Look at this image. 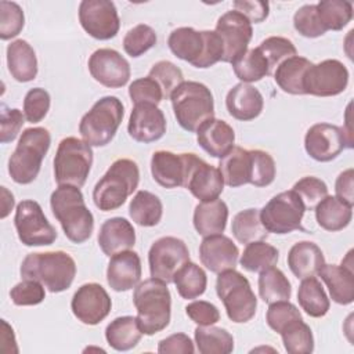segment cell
Listing matches in <instances>:
<instances>
[{"instance_id": "6da1fadb", "label": "cell", "mask_w": 354, "mask_h": 354, "mask_svg": "<svg viewBox=\"0 0 354 354\" xmlns=\"http://www.w3.org/2000/svg\"><path fill=\"white\" fill-rule=\"evenodd\" d=\"M53 214L59 221L65 236L73 243L87 241L94 230V217L84 202L80 188L58 185L50 196Z\"/></svg>"}, {"instance_id": "7a4b0ae2", "label": "cell", "mask_w": 354, "mask_h": 354, "mask_svg": "<svg viewBox=\"0 0 354 354\" xmlns=\"http://www.w3.org/2000/svg\"><path fill=\"white\" fill-rule=\"evenodd\" d=\"M133 303L137 321L144 335L152 336L163 330L171 317V295L167 283L158 278H148L134 288Z\"/></svg>"}, {"instance_id": "3957f363", "label": "cell", "mask_w": 354, "mask_h": 354, "mask_svg": "<svg viewBox=\"0 0 354 354\" xmlns=\"http://www.w3.org/2000/svg\"><path fill=\"white\" fill-rule=\"evenodd\" d=\"M170 51L195 68H209L223 59L224 44L216 30H196L189 26L174 29L167 39Z\"/></svg>"}, {"instance_id": "277c9868", "label": "cell", "mask_w": 354, "mask_h": 354, "mask_svg": "<svg viewBox=\"0 0 354 354\" xmlns=\"http://www.w3.org/2000/svg\"><path fill=\"white\" fill-rule=\"evenodd\" d=\"M19 272L24 279L39 281L51 293H59L71 288L76 275V263L62 250L29 253L22 260Z\"/></svg>"}, {"instance_id": "5b68a950", "label": "cell", "mask_w": 354, "mask_h": 354, "mask_svg": "<svg viewBox=\"0 0 354 354\" xmlns=\"http://www.w3.org/2000/svg\"><path fill=\"white\" fill-rule=\"evenodd\" d=\"M140 169L131 159L115 160L93 189L94 205L102 212L119 209L137 189Z\"/></svg>"}, {"instance_id": "8992f818", "label": "cell", "mask_w": 354, "mask_h": 354, "mask_svg": "<svg viewBox=\"0 0 354 354\" xmlns=\"http://www.w3.org/2000/svg\"><path fill=\"white\" fill-rule=\"evenodd\" d=\"M170 100L178 124L187 131H198L206 120L214 118L213 94L201 82H183L173 90Z\"/></svg>"}, {"instance_id": "52a82bcc", "label": "cell", "mask_w": 354, "mask_h": 354, "mask_svg": "<svg viewBox=\"0 0 354 354\" xmlns=\"http://www.w3.org/2000/svg\"><path fill=\"white\" fill-rule=\"evenodd\" d=\"M51 136L44 127L25 129L8 159V173L17 184H30L39 174L50 148Z\"/></svg>"}, {"instance_id": "ba28073f", "label": "cell", "mask_w": 354, "mask_h": 354, "mask_svg": "<svg viewBox=\"0 0 354 354\" xmlns=\"http://www.w3.org/2000/svg\"><path fill=\"white\" fill-rule=\"evenodd\" d=\"M124 115L122 101L115 95H105L94 102L83 115L79 133L90 147H105L115 137Z\"/></svg>"}, {"instance_id": "9c48e42d", "label": "cell", "mask_w": 354, "mask_h": 354, "mask_svg": "<svg viewBox=\"0 0 354 354\" xmlns=\"http://www.w3.org/2000/svg\"><path fill=\"white\" fill-rule=\"evenodd\" d=\"M93 165L91 147L76 137H66L58 144L54 156V178L58 185L83 187Z\"/></svg>"}, {"instance_id": "30bf717a", "label": "cell", "mask_w": 354, "mask_h": 354, "mask_svg": "<svg viewBox=\"0 0 354 354\" xmlns=\"http://www.w3.org/2000/svg\"><path fill=\"white\" fill-rule=\"evenodd\" d=\"M216 292L232 322L245 324L254 317L257 297L248 278L241 272L235 270L220 272L216 281Z\"/></svg>"}, {"instance_id": "8fae6325", "label": "cell", "mask_w": 354, "mask_h": 354, "mask_svg": "<svg viewBox=\"0 0 354 354\" xmlns=\"http://www.w3.org/2000/svg\"><path fill=\"white\" fill-rule=\"evenodd\" d=\"M304 212L306 206L303 201L290 189L272 196L260 210V218L267 232L282 235L301 230Z\"/></svg>"}, {"instance_id": "7c38bea8", "label": "cell", "mask_w": 354, "mask_h": 354, "mask_svg": "<svg viewBox=\"0 0 354 354\" xmlns=\"http://www.w3.org/2000/svg\"><path fill=\"white\" fill-rule=\"evenodd\" d=\"M14 224L19 241L26 246H47L57 239L55 228L36 201L25 199L18 203Z\"/></svg>"}, {"instance_id": "4fadbf2b", "label": "cell", "mask_w": 354, "mask_h": 354, "mask_svg": "<svg viewBox=\"0 0 354 354\" xmlns=\"http://www.w3.org/2000/svg\"><path fill=\"white\" fill-rule=\"evenodd\" d=\"M304 148L314 160L330 162L343 149L353 148V137L344 127L330 123H315L306 133Z\"/></svg>"}, {"instance_id": "5bb4252c", "label": "cell", "mask_w": 354, "mask_h": 354, "mask_svg": "<svg viewBox=\"0 0 354 354\" xmlns=\"http://www.w3.org/2000/svg\"><path fill=\"white\" fill-rule=\"evenodd\" d=\"M187 261H189V250L185 242L176 236L156 239L148 252L151 277L166 283L173 282L174 274Z\"/></svg>"}, {"instance_id": "9a60e30c", "label": "cell", "mask_w": 354, "mask_h": 354, "mask_svg": "<svg viewBox=\"0 0 354 354\" xmlns=\"http://www.w3.org/2000/svg\"><path fill=\"white\" fill-rule=\"evenodd\" d=\"M348 71L339 59H324L311 64L303 79L304 94L317 97H333L346 90Z\"/></svg>"}, {"instance_id": "2e32d148", "label": "cell", "mask_w": 354, "mask_h": 354, "mask_svg": "<svg viewBox=\"0 0 354 354\" xmlns=\"http://www.w3.org/2000/svg\"><path fill=\"white\" fill-rule=\"evenodd\" d=\"M79 22L97 40L115 37L120 28L118 10L111 0H83L79 6Z\"/></svg>"}, {"instance_id": "e0dca14e", "label": "cell", "mask_w": 354, "mask_h": 354, "mask_svg": "<svg viewBox=\"0 0 354 354\" xmlns=\"http://www.w3.org/2000/svg\"><path fill=\"white\" fill-rule=\"evenodd\" d=\"M216 33L221 37L224 44V55L221 61L232 64L248 50L253 29L250 21L245 15L231 10L217 19Z\"/></svg>"}, {"instance_id": "ac0fdd59", "label": "cell", "mask_w": 354, "mask_h": 354, "mask_svg": "<svg viewBox=\"0 0 354 354\" xmlns=\"http://www.w3.org/2000/svg\"><path fill=\"white\" fill-rule=\"evenodd\" d=\"M184 188L201 202L214 201L224 189V178L218 167L206 163L195 153H188V171Z\"/></svg>"}, {"instance_id": "d6986e66", "label": "cell", "mask_w": 354, "mask_h": 354, "mask_svg": "<svg viewBox=\"0 0 354 354\" xmlns=\"http://www.w3.org/2000/svg\"><path fill=\"white\" fill-rule=\"evenodd\" d=\"M87 65L93 79L109 88L123 87L130 79L129 61L113 48L95 50Z\"/></svg>"}, {"instance_id": "ffe728a7", "label": "cell", "mask_w": 354, "mask_h": 354, "mask_svg": "<svg viewBox=\"0 0 354 354\" xmlns=\"http://www.w3.org/2000/svg\"><path fill=\"white\" fill-rule=\"evenodd\" d=\"M112 301L108 292L95 282L82 285L73 295L71 308L73 315L86 325H97L111 313Z\"/></svg>"}, {"instance_id": "44dd1931", "label": "cell", "mask_w": 354, "mask_h": 354, "mask_svg": "<svg viewBox=\"0 0 354 354\" xmlns=\"http://www.w3.org/2000/svg\"><path fill=\"white\" fill-rule=\"evenodd\" d=\"M127 131L137 142L158 141L166 133L165 115L153 104H136L129 118Z\"/></svg>"}, {"instance_id": "7402d4cb", "label": "cell", "mask_w": 354, "mask_h": 354, "mask_svg": "<svg viewBox=\"0 0 354 354\" xmlns=\"http://www.w3.org/2000/svg\"><path fill=\"white\" fill-rule=\"evenodd\" d=\"M239 257L236 245L225 235L216 234L205 236L199 246V259L212 272L220 274L227 270H235Z\"/></svg>"}, {"instance_id": "603a6c76", "label": "cell", "mask_w": 354, "mask_h": 354, "mask_svg": "<svg viewBox=\"0 0 354 354\" xmlns=\"http://www.w3.org/2000/svg\"><path fill=\"white\" fill-rule=\"evenodd\" d=\"M188 171V153L156 151L151 158V173L153 180L165 188L184 187Z\"/></svg>"}, {"instance_id": "cb8c5ba5", "label": "cell", "mask_w": 354, "mask_h": 354, "mask_svg": "<svg viewBox=\"0 0 354 354\" xmlns=\"http://www.w3.org/2000/svg\"><path fill=\"white\" fill-rule=\"evenodd\" d=\"M141 272L140 256L133 250H124L111 256L106 268V281L115 292H126L140 283Z\"/></svg>"}, {"instance_id": "d4e9b609", "label": "cell", "mask_w": 354, "mask_h": 354, "mask_svg": "<svg viewBox=\"0 0 354 354\" xmlns=\"http://www.w3.org/2000/svg\"><path fill=\"white\" fill-rule=\"evenodd\" d=\"M196 141L210 156L221 159L234 148L235 133L227 122L213 118L198 129Z\"/></svg>"}, {"instance_id": "484cf974", "label": "cell", "mask_w": 354, "mask_h": 354, "mask_svg": "<svg viewBox=\"0 0 354 354\" xmlns=\"http://www.w3.org/2000/svg\"><path fill=\"white\" fill-rule=\"evenodd\" d=\"M225 106L232 118L248 122L261 113L264 98L254 86L241 82L227 93Z\"/></svg>"}, {"instance_id": "4316f807", "label": "cell", "mask_w": 354, "mask_h": 354, "mask_svg": "<svg viewBox=\"0 0 354 354\" xmlns=\"http://www.w3.org/2000/svg\"><path fill=\"white\" fill-rule=\"evenodd\" d=\"M136 243V231L123 217H112L102 223L98 232V245L104 254L113 256L130 250Z\"/></svg>"}, {"instance_id": "83f0119b", "label": "cell", "mask_w": 354, "mask_h": 354, "mask_svg": "<svg viewBox=\"0 0 354 354\" xmlns=\"http://www.w3.org/2000/svg\"><path fill=\"white\" fill-rule=\"evenodd\" d=\"M326 283L332 300L337 304L347 306L354 300V272L353 266L324 264L318 272Z\"/></svg>"}, {"instance_id": "f1b7e54d", "label": "cell", "mask_w": 354, "mask_h": 354, "mask_svg": "<svg viewBox=\"0 0 354 354\" xmlns=\"http://www.w3.org/2000/svg\"><path fill=\"white\" fill-rule=\"evenodd\" d=\"M325 264V257L319 246L310 241L295 243L288 253V266L299 279L314 277Z\"/></svg>"}, {"instance_id": "f546056e", "label": "cell", "mask_w": 354, "mask_h": 354, "mask_svg": "<svg viewBox=\"0 0 354 354\" xmlns=\"http://www.w3.org/2000/svg\"><path fill=\"white\" fill-rule=\"evenodd\" d=\"M7 66L17 82L33 80L37 75V58L33 47L22 39L11 41L7 46Z\"/></svg>"}, {"instance_id": "4dcf8cb0", "label": "cell", "mask_w": 354, "mask_h": 354, "mask_svg": "<svg viewBox=\"0 0 354 354\" xmlns=\"http://www.w3.org/2000/svg\"><path fill=\"white\" fill-rule=\"evenodd\" d=\"M218 169L223 174L224 184L236 188L252 181V152L242 147H234L227 155L220 159Z\"/></svg>"}, {"instance_id": "1f68e13d", "label": "cell", "mask_w": 354, "mask_h": 354, "mask_svg": "<svg viewBox=\"0 0 354 354\" xmlns=\"http://www.w3.org/2000/svg\"><path fill=\"white\" fill-rule=\"evenodd\" d=\"M228 220L227 203L221 199L201 202L194 210V227L202 236L221 234Z\"/></svg>"}, {"instance_id": "d6a6232c", "label": "cell", "mask_w": 354, "mask_h": 354, "mask_svg": "<svg viewBox=\"0 0 354 354\" xmlns=\"http://www.w3.org/2000/svg\"><path fill=\"white\" fill-rule=\"evenodd\" d=\"M314 210L318 225L332 232L346 228L353 217V206L332 195H326L319 201Z\"/></svg>"}, {"instance_id": "836d02e7", "label": "cell", "mask_w": 354, "mask_h": 354, "mask_svg": "<svg viewBox=\"0 0 354 354\" xmlns=\"http://www.w3.org/2000/svg\"><path fill=\"white\" fill-rule=\"evenodd\" d=\"M141 332L137 317L124 315L111 321L105 329V339L108 344L118 351H127L134 348L141 340Z\"/></svg>"}, {"instance_id": "e575fe53", "label": "cell", "mask_w": 354, "mask_h": 354, "mask_svg": "<svg viewBox=\"0 0 354 354\" xmlns=\"http://www.w3.org/2000/svg\"><path fill=\"white\" fill-rule=\"evenodd\" d=\"M311 64L313 62L304 57H290L277 66L274 72V80L278 87L288 94H304L303 79Z\"/></svg>"}, {"instance_id": "d590c367", "label": "cell", "mask_w": 354, "mask_h": 354, "mask_svg": "<svg viewBox=\"0 0 354 354\" xmlns=\"http://www.w3.org/2000/svg\"><path fill=\"white\" fill-rule=\"evenodd\" d=\"M129 214L133 221L141 227H153L159 224L163 214L162 201L152 192L138 191L129 206Z\"/></svg>"}, {"instance_id": "8d00e7d4", "label": "cell", "mask_w": 354, "mask_h": 354, "mask_svg": "<svg viewBox=\"0 0 354 354\" xmlns=\"http://www.w3.org/2000/svg\"><path fill=\"white\" fill-rule=\"evenodd\" d=\"M297 301L300 307L314 318L324 317L330 307L329 299L315 277H308L301 279L297 290Z\"/></svg>"}, {"instance_id": "74e56055", "label": "cell", "mask_w": 354, "mask_h": 354, "mask_svg": "<svg viewBox=\"0 0 354 354\" xmlns=\"http://www.w3.org/2000/svg\"><path fill=\"white\" fill-rule=\"evenodd\" d=\"M195 343L201 354H230L234 350V337L224 329L214 325H198Z\"/></svg>"}, {"instance_id": "f35d334b", "label": "cell", "mask_w": 354, "mask_h": 354, "mask_svg": "<svg viewBox=\"0 0 354 354\" xmlns=\"http://www.w3.org/2000/svg\"><path fill=\"white\" fill-rule=\"evenodd\" d=\"M173 283L183 299L192 300L205 293L207 277L202 267L187 261L173 277Z\"/></svg>"}, {"instance_id": "ab89813d", "label": "cell", "mask_w": 354, "mask_h": 354, "mask_svg": "<svg viewBox=\"0 0 354 354\" xmlns=\"http://www.w3.org/2000/svg\"><path fill=\"white\" fill-rule=\"evenodd\" d=\"M259 295L264 303H275L289 300L292 286L285 274L277 267H268L259 275Z\"/></svg>"}, {"instance_id": "60d3db41", "label": "cell", "mask_w": 354, "mask_h": 354, "mask_svg": "<svg viewBox=\"0 0 354 354\" xmlns=\"http://www.w3.org/2000/svg\"><path fill=\"white\" fill-rule=\"evenodd\" d=\"M231 231L235 239L242 245L263 241L268 234L261 223L260 210L253 207L245 209L234 216Z\"/></svg>"}, {"instance_id": "b9f144b4", "label": "cell", "mask_w": 354, "mask_h": 354, "mask_svg": "<svg viewBox=\"0 0 354 354\" xmlns=\"http://www.w3.org/2000/svg\"><path fill=\"white\" fill-rule=\"evenodd\" d=\"M235 76L242 83L259 82L271 73L270 65L259 47L246 50L241 57L232 62Z\"/></svg>"}, {"instance_id": "7bdbcfd3", "label": "cell", "mask_w": 354, "mask_h": 354, "mask_svg": "<svg viewBox=\"0 0 354 354\" xmlns=\"http://www.w3.org/2000/svg\"><path fill=\"white\" fill-rule=\"evenodd\" d=\"M279 252L275 246L264 242L254 241L246 245L242 256L241 266L250 272H261L263 270L277 264Z\"/></svg>"}, {"instance_id": "ee69618b", "label": "cell", "mask_w": 354, "mask_h": 354, "mask_svg": "<svg viewBox=\"0 0 354 354\" xmlns=\"http://www.w3.org/2000/svg\"><path fill=\"white\" fill-rule=\"evenodd\" d=\"M315 7L325 30H340L353 18V4L346 0H322Z\"/></svg>"}, {"instance_id": "f6af8a7d", "label": "cell", "mask_w": 354, "mask_h": 354, "mask_svg": "<svg viewBox=\"0 0 354 354\" xmlns=\"http://www.w3.org/2000/svg\"><path fill=\"white\" fill-rule=\"evenodd\" d=\"M279 335L285 350L290 354H310L314 350L311 328L303 321V318L289 322Z\"/></svg>"}, {"instance_id": "bcb514c9", "label": "cell", "mask_w": 354, "mask_h": 354, "mask_svg": "<svg viewBox=\"0 0 354 354\" xmlns=\"http://www.w3.org/2000/svg\"><path fill=\"white\" fill-rule=\"evenodd\" d=\"M156 44V33L147 24H138L131 28L123 39V48L127 55L137 58Z\"/></svg>"}, {"instance_id": "7dc6e473", "label": "cell", "mask_w": 354, "mask_h": 354, "mask_svg": "<svg viewBox=\"0 0 354 354\" xmlns=\"http://www.w3.org/2000/svg\"><path fill=\"white\" fill-rule=\"evenodd\" d=\"M259 50L266 57L271 71L275 66H278L282 61L297 55V50L295 44L289 39L282 36H270L264 39L260 43Z\"/></svg>"}, {"instance_id": "c3c4849f", "label": "cell", "mask_w": 354, "mask_h": 354, "mask_svg": "<svg viewBox=\"0 0 354 354\" xmlns=\"http://www.w3.org/2000/svg\"><path fill=\"white\" fill-rule=\"evenodd\" d=\"M25 15L15 1H0V39L8 40L18 36L24 28Z\"/></svg>"}, {"instance_id": "681fc988", "label": "cell", "mask_w": 354, "mask_h": 354, "mask_svg": "<svg viewBox=\"0 0 354 354\" xmlns=\"http://www.w3.org/2000/svg\"><path fill=\"white\" fill-rule=\"evenodd\" d=\"M148 76L160 86L163 91V98H170L173 90L184 82V75L181 69L166 59L153 64Z\"/></svg>"}, {"instance_id": "f907efd6", "label": "cell", "mask_w": 354, "mask_h": 354, "mask_svg": "<svg viewBox=\"0 0 354 354\" xmlns=\"http://www.w3.org/2000/svg\"><path fill=\"white\" fill-rule=\"evenodd\" d=\"M293 26L301 36L310 39L319 37L326 32L318 18L315 4L301 6L293 15Z\"/></svg>"}, {"instance_id": "816d5d0a", "label": "cell", "mask_w": 354, "mask_h": 354, "mask_svg": "<svg viewBox=\"0 0 354 354\" xmlns=\"http://www.w3.org/2000/svg\"><path fill=\"white\" fill-rule=\"evenodd\" d=\"M303 201L306 210H313L319 201H322L328 195V185L318 177L306 176L295 183L292 188Z\"/></svg>"}, {"instance_id": "f5cc1de1", "label": "cell", "mask_w": 354, "mask_h": 354, "mask_svg": "<svg viewBox=\"0 0 354 354\" xmlns=\"http://www.w3.org/2000/svg\"><path fill=\"white\" fill-rule=\"evenodd\" d=\"M50 94L41 87L30 88L24 98V115L29 123L43 120L50 109Z\"/></svg>"}, {"instance_id": "db71d44e", "label": "cell", "mask_w": 354, "mask_h": 354, "mask_svg": "<svg viewBox=\"0 0 354 354\" xmlns=\"http://www.w3.org/2000/svg\"><path fill=\"white\" fill-rule=\"evenodd\" d=\"M296 319H301V314L299 311V308L292 304L289 300H281V301H275L271 303L267 314H266V321L268 324V326L277 332L281 333V330L292 321Z\"/></svg>"}, {"instance_id": "11a10c76", "label": "cell", "mask_w": 354, "mask_h": 354, "mask_svg": "<svg viewBox=\"0 0 354 354\" xmlns=\"http://www.w3.org/2000/svg\"><path fill=\"white\" fill-rule=\"evenodd\" d=\"M252 181L254 187H267L275 178V162L272 156L261 149H252Z\"/></svg>"}, {"instance_id": "9f6ffc18", "label": "cell", "mask_w": 354, "mask_h": 354, "mask_svg": "<svg viewBox=\"0 0 354 354\" xmlns=\"http://www.w3.org/2000/svg\"><path fill=\"white\" fill-rule=\"evenodd\" d=\"M129 95L136 104H153L158 105L163 100L160 86L149 76L133 80L129 86Z\"/></svg>"}, {"instance_id": "6f0895ef", "label": "cell", "mask_w": 354, "mask_h": 354, "mask_svg": "<svg viewBox=\"0 0 354 354\" xmlns=\"http://www.w3.org/2000/svg\"><path fill=\"white\" fill-rule=\"evenodd\" d=\"M10 297L15 306H36L46 297L44 285L35 279H24L10 290Z\"/></svg>"}, {"instance_id": "680465c9", "label": "cell", "mask_w": 354, "mask_h": 354, "mask_svg": "<svg viewBox=\"0 0 354 354\" xmlns=\"http://www.w3.org/2000/svg\"><path fill=\"white\" fill-rule=\"evenodd\" d=\"M25 115L17 108H7L1 104V116H0V141L1 144H7L15 140L18 136L22 124H24Z\"/></svg>"}, {"instance_id": "91938a15", "label": "cell", "mask_w": 354, "mask_h": 354, "mask_svg": "<svg viewBox=\"0 0 354 354\" xmlns=\"http://www.w3.org/2000/svg\"><path fill=\"white\" fill-rule=\"evenodd\" d=\"M185 313L191 321L198 325H214L220 319L218 308L206 300H195L185 307Z\"/></svg>"}, {"instance_id": "94428289", "label": "cell", "mask_w": 354, "mask_h": 354, "mask_svg": "<svg viewBox=\"0 0 354 354\" xmlns=\"http://www.w3.org/2000/svg\"><path fill=\"white\" fill-rule=\"evenodd\" d=\"M234 10L245 15L250 24H259L268 17L270 4L261 0H236L234 1Z\"/></svg>"}, {"instance_id": "6125c7cd", "label": "cell", "mask_w": 354, "mask_h": 354, "mask_svg": "<svg viewBox=\"0 0 354 354\" xmlns=\"http://www.w3.org/2000/svg\"><path fill=\"white\" fill-rule=\"evenodd\" d=\"M195 351L194 343L185 333H174L167 336L166 339H162L158 344V353L160 354H192Z\"/></svg>"}, {"instance_id": "be15d7a7", "label": "cell", "mask_w": 354, "mask_h": 354, "mask_svg": "<svg viewBox=\"0 0 354 354\" xmlns=\"http://www.w3.org/2000/svg\"><path fill=\"white\" fill-rule=\"evenodd\" d=\"M353 178H354V170L347 169L342 171L335 183V191L336 198L346 202L347 205H354V188H353Z\"/></svg>"}, {"instance_id": "e7e4bbea", "label": "cell", "mask_w": 354, "mask_h": 354, "mask_svg": "<svg viewBox=\"0 0 354 354\" xmlns=\"http://www.w3.org/2000/svg\"><path fill=\"white\" fill-rule=\"evenodd\" d=\"M1 194H3V201H1V218L7 217L10 210L14 206V196L11 192L7 191L6 187H1Z\"/></svg>"}]
</instances>
